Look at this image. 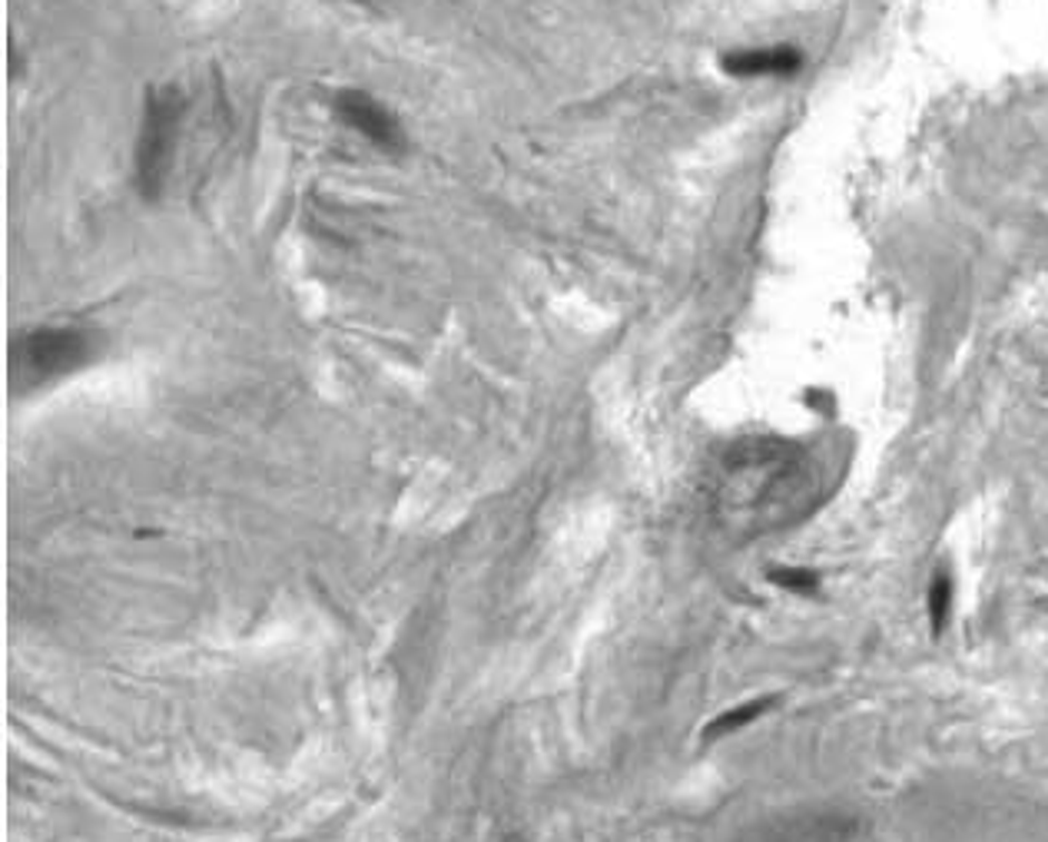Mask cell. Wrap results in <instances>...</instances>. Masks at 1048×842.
I'll list each match as a JSON object with an SVG mask.
<instances>
[{
	"mask_svg": "<svg viewBox=\"0 0 1048 842\" xmlns=\"http://www.w3.org/2000/svg\"><path fill=\"white\" fill-rule=\"evenodd\" d=\"M183 114H186V100L176 87H156L146 94L139 140H136V189L146 199H156L166 186Z\"/></svg>",
	"mask_w": 1048,
	"mask_h": 842,
	"instance_id": "3957f363",
	"label": "cell"
},
{
	"mask_svg": "<svg viewBox=\"0 0 1048 842\" xmlns=\"http://www.w3.org/2000/svg\"><path fill=\"white\" fill-rule=\"evenodd\" d=\"M806 458L789 444L750 441L724 454L714 478V515L727 531L760 535L796 521L806 505Z\"/></svg>",
	"mask_w": 1048,
	"mask_h": 842,
	"instance_id": "6da1fadb",
	"label": "cell"
},
{
	"mask_svg": "<svg viewBox=\"0 0 1048 842\" xmlns=\"http://www.w3.org/2000/svg\"><path fill=\"white\" fill-rule=\"evenodd\" d=\"M720 67L730 77H793L803 67V53L796 47H750L730 50Z\"/></svg>",
	"mask_w": 1048,
	"mask_h": 842,
	"instance_id": "5b68a950",
	"label": "cell"
},
{
	"mask_svg": "<svg viewBox=\"0 0 1048 842\" xmlns=\"http://www.w3.org/2000/svg\"><path fill=\"white\" fill-rule=\"evenodd\" d=\"M760 842H846L843 840V830L840 826H829V823H809V826H793V830H780L774 836Z\"/></svg>",
	"mask_w": 1048,
	"mask_h": 842,
	"instance_id": "9c48e42d",
	"label": "cell"
},
{
	"mask_svg": "<svg viewBox=\"0 0 1048 842\" xmlns=\"http://www.w3.org/2000/svg\"><path fill=\"white\" fill-rule=\"evenodd\" d=\"M952 600H955V587H952V574L949 570H935L932 574V584L925 590V617H929V627L932 634L939 637L949 620H952Z\"/></svg>",
	"mask_w": 1048,
	"mask_h": 842,
	"instance_id": "8992f818",
	"label": "cell"
},
{
	"mask_svg": "<svg viewBox=\"0 0 1048 842\" xmlns=\"http://www.w3.org/2000/svg\"><path fill=\"white\" fill-rule=\"evenodd\" d=\"M100 335L80 325H40L27 329L10 342V389L27 395L57 379L87 369L100 355Z\"/></svg>",
	"mask_w": 1048,
	"mask_h": 842,
	"instance_id": "7a4b0ae2",
	"label": "cell"
},
{
	"mask_svg": "<svg viewBox=\"0 0 1048 842\" xmlns=\"http://www.w3.org/2000/svg\"><path fill=\"white\" fill-rule=\"evenodd\" d=\"M332 107H336V117L349 130H356L359 137H366L372 146H379L386 153H401L405 149L401 124L395 120L392 110L382 107L372 94H366V90H339Z\"/></svg>",
	"mask_w": 1048,
	"mask_h": 842,
	"instance_id": "277c9868",
	"label": "cell"
},
{
	"mask_svg": "<svg viewBox=\"0 0 1048 842\" xmlns=\"http://www.w3.org/2000/svg\"><path fill=\"white\" fill-rule=\"evenodd\" d=\"M767 577L777 587H784L789 594H799V597H816L819 594V574H813L806 567H774Z\"/></svg>",
	"mask_w": 1048,
	"mask_h": 842,
	"instance_id": "ba28073f",
	"label": "cell"
},
{
	"mask_svg": "<svg viewBox=\"0 0 1048 842\" xmlns=\"http://www.w3.org/2000/svg\"><path fill=\"white\" fill-rule=\"evenodd\" d=\"M774 703H777V697H757V701L740 703V706H734V709H724L717 719H710V726L703 730V736H707V740L730 736V733H737V730L750 726L754 719H760L767 709H774Z\"/></svg>",
	"mask_w": 1048,
	"mask_h": 842,
	"instance_id": "52a82bcc",
	"label": "cell"
}]
</instances>
